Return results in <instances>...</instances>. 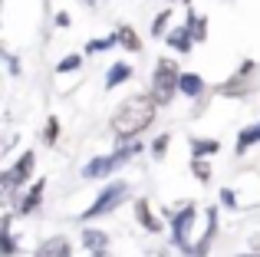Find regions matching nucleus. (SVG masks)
Wrapping results in <instances>:
<instances>
[{
  "instance_id": "obj_1",
  "label": "nucleus",
  "mask_w": 260,
  "mask_h": 257,
  "mask_svg": "<svg viewBox=\"0 0 260 257\" xmlns=\"http://www.w3.org/2000/svg\"><path fill=\"white\" fill-rule=\"evenodd\" d=\"M155 96L152 92H139V96H128L125 103L115 109V116H112V132L119 135V139H135L139 132H145L148 125H152V119H155Z\"/></svg>"
},
{
  "instance_id": "obj_2",
  "label": "nucleus",
  "mask_w": 260,
  "mask_h": 257,
  "mask_svg": "<svg viewBox=\"0 0 260 257\" xmlns=\"http://www.w3.org/2000/svg\"><path fill=\"white\" fill-rule=\"evenodd\" d=\"M142 152V145L139 142H132V145H119L112 155H99V158H92V162H86V168H83V178H106L109 172H115V168H122L128 158H135V155Z\"/></svg>"
},
{
  "instance_id": "obj_3",
  "label": "nucleus",
  "mask_w": 260,
  "mask_h": 257,
  "mask_svg": "<svg viewBox=\"0 0 260 257\" xmlns=\"http://www.w3.org/2000/svg\"><path fill=\"white\" fill-rule=\"evenodd\" d=\"M178 79H181V73H178V63L175 59H158L155 63V73H152V96L158 106H168L175 99V89H178Z\"/></svg>"
},
{
  "instance_id": "obj_4",
  "label": "nucleus",
  "mask_w": 260,
  "mask_h": 257,
  "mask_svg": "<svg viewBox=\"0 0 260 257\" xmlns=\"http://www.w3.org/2000/svg\"><path fill=\"white\" fill-rule=\"evenodd\" d=\"M125 198H128V185L125 181H112V185H106L99 195H95V201L83 211V221H92V218H102V214L115 211Z\"/></svg>"
},
{
  "instance_id": "obj_5",
  "label": "nucleus",
  "mask_w": 260,
  "mask_h": 257,
  "mask_svg": "<svg viewBox=\"0 0 260 257\" xmlns=\"http://www.w3.org/2000/svg\"><path fill=\"white\" fill-rule=\"evenodd\" d=\"M33 165H37V155L26 152V155H20V158H17V165H13L10 172H4L0 185H4V195H7V198H13V191H17V188L33 175Z\"/></svg>"
},
{
  "instance_id": "obj_6",
  "label": "nucleus",
  "mask_w": 260,
  "mask_h": 257,
  "mask_svg": "<svg viewBox=\"0 0 260 257\" xmlns=\"http://www.w3.org/2000/svg\"><path fill=\"white\" fill-rule=\"evenodd\" d=\"M194 214H198V208H194V205H184L181 211L175 214V221H172V238H175V244L181 247L184 254L191 251L188 234H191V228H194Z\"/></svg>"
},
{
  "instance_id": "obj_7",
  "label": "nucleus",
  "mask_w": 260,
  "mask_h": 257,
  "mask_svg": "<svg viewBox=\"0 0 260 257\" xmlns=\"http://www.w3.org/2000/svg\"><path fill=\"white\" fill-rule=\"evenodd\" d=\"M214 234H217V211H214V208H208V228H204L201 241L191 247V257H204V254H208V247H211V241H214Z\"/></svg>"
},
{
  "instance_id": "obj_8",
  "label": "nucleus",
  "mask_w": 260,
  "mask_h": 257,
  "mask_svg": "<svg viewBox=\"0 0 260 257\" xmlns=\"http://www.w3.org/2000/svg\"><path fill=\"white\" fill-rule=\"evenodd\" d=\"M43 188H46V181H33V188L23 195V198H17V211L20 214H33L40 208V201H43Z\"/></svg>"
},
{
  "instance_id": "obj_9",
  "label": "nucleus",
  "mask_w": 260,
  "mask_h": 257,
  "mask_svg": "<svg viewBox=\"0 0 260 257\" xmlns=\"http://www.w3.org/2000/svg\"><path fill=\"white\" fill-rule=\"evenodd\" d=\"M165 40H168V46L178 53H188L191 50V43H194V33H191V26L184 23V26H175V30H168L165 33Z\"/></svg>"
},
{
  "instance_id": "obj_10",
  "label": "nucleus",
  "mask_w": 260,
  "mask_h": 257,
  "mask_svg": "<svg viewBox=\"0 0 260 257\" xmlns=\"http://www.w3.org/2000/svg\"><path fill=\"white\" fill-rule=\"evenodd\" d=\"M79 238H83V247H86V251H92V254H106V247H109V234H106V231L86 228Z\"/></svg>"
},
{
  "instance_id": "obj_11",
  "label": "nucleus",
  "mask_w": 260,
  "mask_h": 257,
  "mask_svg": "<svg viewBox=\"0 0 260 257\" xmlns=\"http://www.w3.org/2000/svg\"><path fill=\"white\" fill-rule=\"evenodd\" d=\"M37 257H73L70 241H66V238H50V241H43V244H40V251H37Z\"/></svg>"
},
{
  "instance_id": "obj_12",
  "label": "nucleus",
  "mask_w": 260,
  "mask_h": 257,
  "mask_svg": "<svg viewBox=\"0 0 260 257\" xmlns=\"http://www.w3.org/2000/svg\"><path fill=\"white\" fill-rule=\"evenodd\" d=\"M135 218H139V224L142 228H145V231H161V224H158V218H155V214H152V208H148V201L145 198H139V201H135Z\"/></svg>"
},
{
  "instance_id": "obj_13",
  "label": "nucleus",
  "mask_w": 260,
  "mask_h": 257,
  "mask_svg": "<svg viewBox=\"0 0 260 257\" xmlns=\"http://www.w3.org/2000/svg\"><path fill=\"white\" fill-rule=\"evenodd\" d=\"M125 79H132V66L128 63H112L106 73V89H115V86H122Z\"/></svg>"
},
{
  "instance_id": "obj_14",
  "label": "nucleus",
  "mask_w": 260,
  "mask_h": 257,
  "mask_svg": "<svg viewBox=\"0 0 260 257\" xmlns=\"http://www.w3.org/2000/svg\"><path fill=\"white\" fill-rule=\"evenodd\" d=\"M178 89H181L184 96L194 99V96H201V92H204V79L198 76V73H181V79H178Z\"/></svg>"
},
{
  "instance_id": "obj_15",
  "label": "nucleus",
  "mask_w": 260,
  "mask_h": 257,
  "mask_svg": "<svg viewBox=\"0 0 260 257\" xmlns=\"http://www.w3.org/2000/svg\"><path fill=\"white\" fill-rule=\"evenodd\" d=\"M257 142H260V122H254V125H247V128L237 132V152H247V148L257 145Z\"/></svg>"
},
{
  "instance_id": "obj_16",
  "label": "nucleus",
  "mask_w": 260,
  "mask_h": 257,
  "mask_svg": "<svg viewBox=\"0 0 260 257\" xmlns=\"http://www.w3.org/2000/svg\"><path fill=\"white\" fill-rule=\"evenodd\" d=\"M217 148H221L217 139H194L191 142V155H194V158H208V155H214Z\"/></svg>"
},
{
  "instance_id": "obj_17",
  "label": "nucleus",
  "mask_w": 260,
  "mask_h": 257,
  "mask_svg": "<svg viewBox=\"0 0 260 257\" xmlns=\"http://www.w3.org/2000/svg\"><path fill=\"white\" fill-rule=\"evenodd\" d=\"M119 46H125V50H132V53H139L142 50V40H139V33L132 30V26H119Z\"/></svg>"
},
{
  "instance_id": "obj_18",
  "label": "nucleus",
  "mask_w": 260,
  "mask_h": 257,
  "mask_svg": "<svg viewBox=\"0 0 260 257\" xmlns=\"http://www.w3.org/2000/svg\"><path fill=\"white\" fill-rule=\"evenodd\" d=\"M115 43H119V37H115V33H112V37L89 40V43H86V53H102V50H109V46H115Z\"/></svg>"
},
{
  "instance_id": "obj_19",
  "label": "nucleus",
  "mask_w": 260,
  "mask_h": 257,
  "mask_svg": "<svg viewBox=\"0 0 260 257\" xmlns=\"http://www.w3.org/2000/svg\"><path fill=\"white\" fill-rule=\"evenodd\" d=\"M168 20H172V10H161L158 17L152 20V37H165V30H168Z\"/></svg>"
},
{
  "instance_id": "obj_20",
  "label": "nucleus",
  "mask_w": 260,
  "mask_h": 257,
  "mask_svg": "<svg viewBox=\"0 0 260 257\" xmlns=\"http://www.w3.org/2000/svg\"><path fill=\"white\" fill-rule=\"evenodd\" d=\"M79 66H83V56H79V53H70V56L59 59L56 73H73V70H79Z\"/></svg>"
},
{
  "instance_id": "obj_21",
  "label": "nucleus",
  "mask_w": 260,
  "mask_h": 257,
  "mask_svg": "<svg viewBox=\"0 0 260 257\" xmlns=\"http://www.w3.org/2000/svg\"><path fill=\"white\" fill-rule=\"evenodd\" d=\"M191 168H194V178L198 181H211V165L204 158H194V162H191Z\"/></svg>"
},
{
  "instance_id": "obj_22",
  "label": "nucleus",
  "mask_w": 260,
  "mask_h": 257,
  "mask_svg": "<svg viewBox=\"0 0 260 257\" xmlns=\"http://www.w3.org/2000/svg\"><path fill=\"white\" fill-rule=\"evenodd\" d=\"M168 142H172V135H158V139L152 142V155H155V158H165V152H168Z\"/></svg>"
},
{
  "instance_id": "obj_23",
  "label": "nucleus",
  "mask_w": 260,
  "mask_h": 257,
  "mask_svg": "<svg viewBox=\"0 0 260 257\" xmlns=\"http://www.w3.org/2000/svg\"><path fill=\"white\" fill-rule=\"evenodd\" d=\"M4 254H7V257H13V254H17V241H13L10 228H4Z\"/></svg>"
},
{
  "instance_id": "obj_24",
  "label": "nucleus",
  "mask_w": 260,
  "mask_h": 257,
  "mask_svg": "<svg viewBox=\"0 0 260 257\" xmlns=\"http://www.w3.org/2000/svg\"><path fill=\"white\" fill-rule=\"evenodd\" d=\"M43 139L50 142V145L59 139V122H56V119H50V122H46V132H43Z\"/></svg>"
},
{
  "instance_id": "obj_25",
  "label": "nucleus",
  "mask_w": 260,
  "mask_h": 257,
  "mask_svg": "<svg viewBox=\"0 0 260 257\" xmlns=\"http://www.w3.org/2000/svg\"><path fill=\"white\" fill-rule=\"evenodd\" d=\"M221 201H224V208H237V198H234L231 188H224V191H221Z\"/></svg>"
},
{
  "instance_id": "obj_26",
  "label": "nucleus",
  "mask_w": 260,
  "mask_h": 257,
  "mask_svg": "<svg viewBox=\"0 0 260 257\" xmlns=\"http://www.w3.org/2000/svg\"><path fill=\"white\" fill-rule=\"evenodd\" d=\"M7 66H10V73H13V76L20 73V66H17V56H10V53H7Z\"/></svg>"
},
{
  "instance_id": "obj_27",
  "label": "nucleus",
  "mask_w": 260,
  "mask_h": 257,
  "mask_svg": "<svg viewBox=\"0 0 260 257\" xmlns=\"http://www.w3.org/2000/svg\"><path fill=\"white\" fill-rule=\"evenodd\" d=\"M241 257H260V254H241Z\"/></svg>"
}]
</instances>
